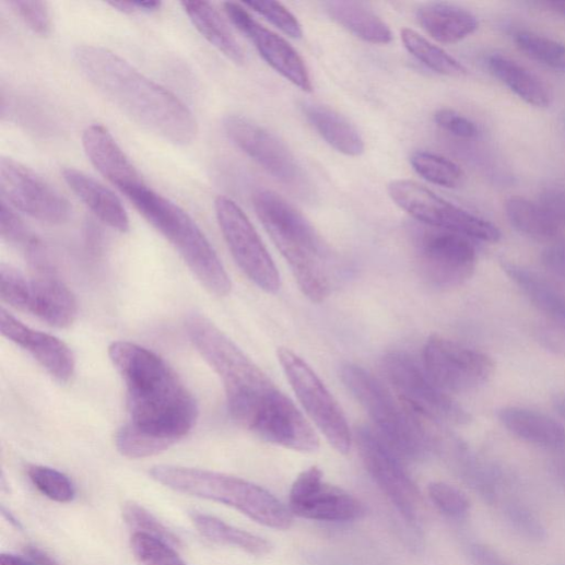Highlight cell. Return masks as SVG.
<instances>
[{
  "instance_id": "cell-1",
  "label": "cell",
  "mask_w": 565,
  "mask_h": 565,
  "mask_svg": "<svg viewBox=\"0 0 565 565\" xmlns=\"http://www.w3.org/2000/svg\"><path fill=\"white\" fill-rule=\"evenodd\" d=\"M108 356L127 387L130 419L116 438L123 457L157 456L191 432L197 402L162 357L130 342L113 343Z\"/></svg>"
},
{
  "instance_id": "cell-2",
  "label": "cell",
  "mask_w": 565,
  "mask_h": 565,
  "mask_svg": "<svg viewBox=\"0 0 565 565\" xmlns=\"http://www.w3.org/2000/svg\"><path fill=\"white\" fill-rule=\"evenodd\" d=\"M74 59L85 78L138 125L174 145L193 142L198 125L187 104L129 61L91 45L76 47Z\"/></svg>"
},
{
  "instance_id": "cell-3",
  "label": "cell",
  "mask_w": 565,
  "mask_h": 565,
  "mask_svg": "<svg viewBox=\"0 0 565 565\" xmlns=\"http://www.w3.org/2000/svg\"><path fill=\"white\" fill-rule=\"evenodd\" d=\"M186 329L193 346L220 378L233 419L252 432L283 392L207 317L188 316Z\"/></svg>"
},
{
  "instance_id": "cell-4",
  "label": "cell",
  "mask_w": 565,
  "mask_h": 565,
  "mask_svg": "<svg viewBox=\"0 0 565 565\" xmlns=\"http://www.w3.org/2000/svg\"><path fill=\"white\" fill-rule=\"evenodd\" d=\"M252 200L258 217L302 293L313 303L323 302L331 291L330 255L311 223L272 190L259 189Z\"/></svg>"
},
{
  "instance_id": "cell-5",
  "label": "cell",
  "mask_w": 565,
  "mask_h": 565,
  "mask_svg": "<svg viewBox=\"0 0 565 565\" xmlns=\"http://www.w3.org/2000/svg\"><path fill=\"white\" fill-rule=\"evenodd\" d=\"M127 197L178 251L209 293L219 297L231 294L233 284L227 271L196 221L183 208L148 185Z\"/></svg>"
},
{
  "instance_id": "cell-6",
  "label": "cell",
  "mask_w": 565,
  "mask_h": 565,
  "mask_svg": "<svg viewBox=\"0 0 565 565\" xmlns=\"http://www.w3.org/2000/svg\"><path fill=\"white\" fill-rule=\"evenodd\" d=\"M150 475L167 489L232 507L266 527L287 530L293 523L290 508L267 490L246 480L173 466L155 467Z\"/></svg>"
},
{
  "instance_id": "cell-7",
  "label": "cell",
  "mask_w": 565,
  "mask_h": 565,
  "mask_svg": "<svg viewBox=\"0 0 565 565\" xmlns=\"http://www.w3.org/2000/svg\"><path fill=\"white\" fill-rule=\"evenodd\" d=\"M342 380L373 420L375 431L402 461L422 462L429 457L436 447L434 438L382 382L354 364L342 368Z\"/></svg>"
},
{
  "instance_id": "cell-8",
  "label": "cell",
  "mask_w": 565,
  "mask_h": 565,
  "mask_svg": "<svg viewBox=\"0 0 565 565\" xmlns=\"http://www.w3.org/2000/svg\"><path fill=\"white\" fill-rule=\"evenodd\" d=\"M382 370L398 399L416 417L442 425L461 426L472 422V415L409 354L388 353L382 358Z\"/></svg>"
},
{
  "instance_id": "cell-9",
  "label": "cell",
  "mask_w": 565,
  "mask_h": 565,
  "mask_svg": "<svg viewBox=\"0 0 565 565\" xmlns=\"http://www.w3.org/2000/svg\"><path fill=\"white\" fill-rule=\"evenodd\" d=\"M388 193L397 205L427 227L489 244L502 239V232L494 223L448 202L416 181L393 180Z\"/></svg>"
},
{
  "instance_id": "cell-10",
  "label": "cell",
  "mask_w": 565,
  "mask_h": 565,
  "mask_svg": "<svg viewBox=\"0 0 565 565\" xmlns=\"http://www.w3.org/2000/svg\"><path fill=\"white\" fill-rule=\"evenodd\" d=\"M278 358L282 369L305 412L341 455H349L353 434L346 416L316 373L289 349H280Z\"/></svg>"
},
{
  "instance_id": "cell-11",
  "label": "cell",
  "mask_w": 565,
  "mask_h": 565,
  "mask_svg": "<svg viewBox=\"0 0 565 565\" xmlns=\"http://www.w3.org/2000/svg\"><path fill=\"white\" fill-rule=\"evenodd\" d=\"M421 276L439 290L457 289L474 274L478 254L473 240L442 229L423 227L414 234Z\"/></svg>"
},
{
  "instance_id": "cell-12",
  "label": "cell",
  "mask_w": 565,
  "mask_h": 565,
  "mask_svg": "<svg viewBox=\"0 0 565 565\" xmlns=\"http://www.w3.org/2000/svg\"><path fill=\"white\" fill-rule=\"evenodd\" d=\"M214 210L222 236L243 272L269 294L281 289V276L267 247L245 211L231 198L220 196Z\"/></svg>"
},
{
  "instance_id": "cell-13",
  "label": "cell",
  "mask_w": 565,
  "mask_h": 565,
  "mask_svg": "<svg viewBox=\"0 0 565 565\" xmlns=\"http://www.w3.org/2000/svg\"><path fill=\"white\" fill-rule=\"evenodd\" d=\"M354 438L373 481L404 522L417 529L422 498L419 489L404 470L402 460L372 427L360 426Z\"/></svg>"
},
{
  "instance_id": "cell-14",
  "label": "cell",
  "mask_w": 565,
  "mask_h": 565,
  "mask_svg": "<svg viewBox=\"0 0 565 565\" xmlns=\"http://www.w3.org/2000/svg\"><path fill=\"white\" fill-rule=\"evenodd\" d=\"M422 366L447 393L479 390L495 372V363L487 354L438 334L427 339Z\"/></svg>"
},
{
  "instance_id": "cell-15",
  "label": "cell",
  "mask_w": 565,
  "mask_h": 565,
  "mask_svg": "<svg viewBox=\"0 0 565 565\" xmlns=\"http://www.w3.org/2000/svg\"><path fill=\"white\" fill-rule=\"evenodd\" d=\"M2 199L30 216L49 224L69 220V201L34 170L10 157L0 161Z\"/></svg>"
},
{
  "instance_id": "cell-16",
  "label": "cell",
  "mask_w": 565,
  "mask_h": 565,
  "mask_svg": "<svg viewBox=\"0 0 565 565\" xmlns=\"http://www.w3.org/2000/svg\"><path fill=\"white\" fill-rule=\"evenodd\" d=\"M289 508L301 518L325 522H350L364 514V506L355 496L326 483L322 472L315 467L294 482Z\"/></svg>"
},
{
  "instance_id": "cell-17",
  "label": "cell",
  "mask_w": 565,
  "mask_h": 565,
  "mask_svg": "<svg viewBox=\"0 0 565 565\" xmlns=\"http://www.w3.org/2000/svg\"><path fill=\"white\" fill-rule=\"evenodd\" d=\"M229 140L278 181L296 186L303 173L294 154L276 136L252 120L229 116L223 121Z\"/></svg>"
},
{
  "instance_id": "cell-18",
  "label": "cell",
  "mask_w": 565,
  "mask_h": 565,
  "mask_svg": "<svg viewBox=\"0 0 565 565\" xmlns=\"http://www.w3.org/2000/svg\"><path fill=\"white\" fill-rule=\"evenodd\" d=\"M24 252L32 268L27 313H32L50 326L70 327L78 315L76 301L54 271L45 246L35 238Z\"/></svg>"
},
{
  "instance_id": "cell-19",
  "label": "cell",
  "mask_w": 565,
  "mask_h": 565,
  "mask_svg": "<svg viewBox=\"0 0 565 565\" xmlns=\"http://www.w3.org/2000/svg\"><path fill=\"white\" fill-rule=\"evenodd\" d=\"M224 11L269 66L301 90L305 92L313 90L304 60L284 38L262 26L240 4L225 3Z\"/></svg>"
},
{
  "instance_id": "cell-20",
  "label": "cell",
  "mask_w": 565,
  "mask_h": 565,
  "mask_svg": "<svg viewBox=\"0 0 565 565\" xmlns=\"http://www.w3.org/2000/svg\"><path fill=\"white\" fill-rule=\"evenodd\" d=\"M0 328L4 337L30 353L58 382L67 384L74 375L75 362L71 350L59 338L24 325L2 309Z\"/></svg>"
},
{
  "instance_id": "cell-21",
  "label": "cell",
  "mask_w": 565,
  "mask_h": 565,
  "mask_svg": "<svg viewBox=\"0 0 565 565\" xmlns=\"http://www.w3.org/2000/svg\"><path fill=\"white\" fill-rule=\"evenodd\" d=\"M82 145L96 170L126 196L146 185L125 151L104 127H87L82 136Z\"/></svg>"
},
{
  "instance_id": "cell-22",
  "label": "cell",
  "mask_w": 565,
  "mask_h": 565,
  "mask_svg": "<svg viewBox=\"0 0 565 565\" xmlns=\"http://www.w3.org/2000/svg\"><path fill=\"white\" fill-rule=\"evenodd\" d=\"M62 175L69 188L104 224L121 234L130 231L128 211L115 192L75 168H66Z\"/></svg>"
},
{
  "instance_id": "cell-23",
  "label": "cell",
  "mask_w": 565,
  "mask_h": 565,
  "mask_svg": "<svg viewBox=\"0 0 565 565\" xmlns=\"http://www.w3.org/2000/svg\"><path fill=\"white\" fill-rule=\"evenodd\" d=\"M416 21L427 35L445 45L458 44L480 27V22L473 13L448 3H429L421 7L416 12Z\"/></svg>"
},
{
  "instance_id": "cell-24",
  "label": "cell",
  "mask_w": 565,
  "mask_h": 565,
  "mask_svg": "<svg viewBox=\"0 0 565 565\" xmlns=\"http://www.w3.org/2000/svg\"><path fill=\"white\" fill-rule=\"evenodd\" d=\"M498 419L508 432L529 444L548 448H565V427L544 413L520 407L499 410Z\"/></svg>"
},
{
  "instance_id": "cell-25",
  "label": "cell",
  "mask_w": 565,
  "mask_h": 565,
  "mask_svg": "<svg viewBox=\"0 0 565 565\" xmlns=\"http://www.w3.org/2000/svg\"><path fill=\"white\" fill-rule=\"evenodd\" d=\"M303 111L310 126L333 150L352 157L365 153L361 132L341 113L317 103H305Z\"/></svg>"
},
{
  "instance_id": "cell-26",
  "label": "cell",
  "mask_w": 565,
  "mask_h": 565,
  "mask_svg": "<svg viewBox=\"0 0 565 565\" xmlns=\"http://www.w3.org/2000/svg\"><path fill=\"white\" fill-rule=\"evenodd\" d=\"M323 8L333 22L364 42L387 45L393 39L389 26L365 3L331 0L323 3Z\"/></svg>"
},
{
  "instance_id": "cell-27",
  "label": "cell",
  "mask_w": 565,
  "mask_h": 565,
  "mask_svg": "<svg viewBox=\"0 0 565 565\" xmlns=\"http://www.w3.org/2000/svg\"><path fill=\"white\" fill-rule=\"evenodd\" d=\"M487 64L492 73L528 105L548 108L552 104L553 95L545 82L515 59L493 54Z\"/></svg>"
},
{
  "instance_id": "cell-28",
  "label": "cell",
  "mask_w": 565,
  "mask_h": 565,
  "mask_svg": "<svg viewBox=\"0 0 565 565\" xmlns=\"http://www.w3.org/2000/svg\"><path fill=\"white\" fill-rule=\"evenodd\" d=\"M502 266L507 276L546 320L565 327V295L562 292L525 267L508 261Z\"/></svg>"
},
{
  "instance_id": "cell-29",
  "label": "cell",
  "mask_w": 565,
  "mask_h": 565,
  "mask_svg": "<svg viewBox=\"0 0 565 565\" xmlns=\"http://www.w3.org/2000/svg\"><path fill=\"white\" fill-rule=\"evenodd\" d=\"M448 458L458 475L490 505L499 499L501 473L481 461L462 442L448 445Z\"/></svg>"
},
{
  "instance_id": "cell-30",
  "label": "cell",
  "mask_w": 565,
  "mask_h": 565,
  "mask_svg": "<svg viewBox=\"0 0 565 565\" xmlns=\"http://www.w3.org/2000/svg\"><path fill=\"white\" fill-rule=\"evenodd\" d=\"M181 5L204 39L235 63L245 64L244 49L213 5L207 2H183Z\"/></svg>"
},
{
  "instance_id": "cell-31",
  "label": "cell",
  "mask_w": 565,
  "mask_h": 565,
  "mask_svg": "<svg viewBox=\"0 0 565 565\" xmlns=\"http://www.w3.org/2000/svg\"><path fill=\"white\" fill-rule=\"evenodd\" d=\"M505 211L513 227L528 238L548 243L560 235V223L541 203L513 196L506 200Z\"/></svg>"
},
{
  "instance_id": "cell-32",
  "label": "cell",
  "mask_w": 565,
  "mask_h": 565,
  "mask_svg": "<svg viewBox=\"0 0 565 565\" xmlns=\"http://www.w3.org/2000/svg\"><path fill=\"white\" fill-rule=\"evenodd\" d=\"M190 518L197 530L214 543L237 548L258 556L266 555L271 551V544L266 539L213 516L192 513Z\"/></svg>"
},
{
  "instance_id": "cell-33",
  "label": "cell",
  "mask_w": 565,
  "mask_h": 565,
  "mask_svg": "<svg viewBox=\"0 0 565 565\" xmlns=\"http://www.w3.org/2000/svg\"><path fill=\"white\" fill-rule=\"evenodd\" d=\"M401 39L407 50L433 72L454 78L469 74V70L459 60L416 32L405 28L401 32Z\"/></svg>"
},
{
  "instance_id": "cell-34",
  "label": "cell",
  "mask_w": 565,
  "mask_h": 565,
  "mask_svg": "<svg viewBox=\"0 0 565 565\" xmlns=\"http://www.w3.org/2000/svg\"><path fill=\"white\" fill-rule=\"evenodd\" d=\"M514 39L520 51L530 59L565 73V44L528 31L517 32Z\"/></svg>"
},
{
  "instance_id": "cell-35",
  "label": "cell",
  "mask_w": 565,
  "mask_h": 565,
  "mask_svg": "<svg viewBox=\"0 0 565 565\" xmlns=\"http://www.w3.org/2000/svg\"><path fill=\"white\" fill-rule=\"evenodd\" d=\"M410 163L417 175L440 187L455 188L464 178V173L457 163L429 152L413 153Z\"/></svg>"
},
{
  "instance_id": "cell-36",
  "label": "cell",
  "mask_w": 565,
  "mask_h": 565,
  "mask_svg": "<svg viewBox=\"0 0 565 565\" xmlns=\"http://www.w3.org/2000/svg\"><path fill=\"white\" fill-rule=\"evenodd\" d=\"M131 545L140 565H188L176 548L145 533L134 532Z\"/></svg>"
},
{
  "instance_id": "cell-37",
  "label": "cell",
  "mask_w": 565,
  "mask_h": 565,
  "mask_svg": "<svg viewBox=\"0 0 565 565\" xmlns=\"http://www.w3.org/2000/svg\"><path fill=\"white\" fill-rule=\"evenodd\" d=\"M28 476L35 487L49 499L66 504L75 497L72 481L63 473L47 467L34 466L28 470Z\"/></svg>"
},
{
  "instance_id": "cell-38",
  "label": "cell",
  "mask_w": 565,
  "mask_h": 565,
  "mask_svg": "<svg viewBox=\"0 0 565 565\" xmlns=\"http://www.w3.org/2000/svg\"><path fill=\"white\" fill-rule=\"evenodd\" d=\"M127 523L136 530L162 540L174 548H179L180 539L161 522L153 514L138 503H128L123 510Z\"/></svg>"
},
{
  "instance_id": "cell-39",
  "label": "cell",
  "mask_w": 565,
  "mask_h": 565,
  "mask_svg": "<svg viewBox=\"0 0 565 565\" xmlns=\"http://www.w3.org/2000/svg\"><path fill=\"white\" fill-rule=\"evenodd\" d=\"M428 496L433 505L448 518L464 519L471 510L470 499L456 486L443 482L432 483Z\"/></svg>"
},
{
  "instance_id": "cell-40",
  "label": "cell",
  "mask_w": 565,
  "mask_h": 565,
  "mask_svg": "<svg viewBox=\"0 0 565 565\" xmlns=\"http://www.w3.org/2000/svg\"><path fill=\"white\" fill-rule=\"evenodd\" d=\"M504 515L507 522L520 537L532 542H542L546 539L545 527L523 504L515 501L507 502L504 506Z\"/></svg>"
},
{
  "instance_id": "cell-41",
  "label": "cell",
  "mask_w": 565,
  "mask_h": 565,
  "mask_svg": "<svg viewBox=\"0 0 565 565\" xmlns=\"http://www.w3.org/2000/svg\"><path fill=\"white\" fill-rule=\"evenodd\" d=\"M0 294L12 307L26 311L30 305V280L15 267L2 263L0 267Z\"/></svg>"
},
{
  "instance_id": "cell-42",
  "label": "cell",
  "mask_w": 565,
  "mask_h": 565,
  "mask_svg": "<svg viewBox=\"0 0 565 565\" xmlns=\"http://www.w3.org/2000/svg\"><path fill=\"white\" fill-rule=\"evenodd\" d=\"M244 5L263 16L289 37L298 39L303 36L301 24L281 3L247 2Z\"/></svg>"
},
{
  "instance_id": "cell-43",
  "label": "cell",
  "mask_w": 565,
  "mask_h": 565,
  "mask_svg": "<svg viewBox=\"0 0 565 565\" xmlns=\"http://www.w3.org/2000/svg\"><path fill=\"white\" fill-rule=\"evenodd\" d=\"M9 5L21 17L25 25L35 34L48 36L51 33V16L44 2H26V0H12Z\"/></svg>"
},
{
  "instance_id": "cell-44",
  "label": "cell",
  "mask_w": 565,
  "mask_h": 565,
  "mask_svg": "<svg viewBox=\"0 0 565 565\" xmlns=\"http://www.w3.org/2000/svg\"><path fill=\"white\" fill-rule=\"evenodd\" d=\"M0 233L7 243L21 247L23 250L34 238L15 209L3 199L2 205H0Z\"/></svg>"
},
{
  "instance_id": "cell-45",
  "label": "cell",
  "mask_w": 565,
  "mask_h": 565,
  "mask_svg": "<svg viewBox=\"0 0 565 565\" xmlns=\"http://www.w3.org/2000/svg\"><path fill=\"white\" fill-rule=\"evenodd\" d=\"M434 121L444 131L461 139L471 140L480 136L479 127L455 109L439 108L435 111Z\"/></svg>"
},
{
  "instance_id": "cell-46",
  "label": "cell",
  "mask_w": 565,
  "mask_h": 565,
  "mask_svg": "<svg viewBox=\"0 0 565 565\" xmlns=\"http://www.w3.org/2000/svg\"><path fill=\"white\" fill-rule=\"evenodd\" d=\"M532 333L542 349L565 358V327L545 319L534 323Z\"/></svg>"
},
{
  "instance_id": "cell-47",
  "label": "cell",
  "mask_w": 565,
  "mask_h": 565,
  "mask_svg": "<svg viewBox=\"0 0 565 565\" xmlns=\"http://www.w3.org/2000/svg\"><path fill=\"white\" fill-rule=\"evenodd\" d=\"M543 268L553 276L565 281V243H553L541 255Z\"/></svg>"
},
{
  "instance_id": "cell-48",
  "label": "cell",
  "mask_w": 565,
  "mask_h": 565,
  "mask_svg": "<svg viewBox=\"0 0 565 565\" xmlns=\"http://www.w3.org/2000/svg\"><path fill=\"white\" fill-rule=\"evenodd\" d=\"M468 554L474 565H513L497 550L482 542H471Z\"/></svg>"
},
{
  "instance_id": "cell-49",
  "label": "cell",
  "mask_w": 565,
  "mask_h": 565,
  "mask_svg": "<svg viewBox=\"0 0 565 565\" xmlns=\"http://www.w3.org/2000/svg\"><path fill=\"white\" fill-rule=\"evenodd\" d=\"M541 204L554 216L560 225H565V189L550 188L541 193Z\"/></svg>"
},
{
  "instance_id": "cell-50",
  "label": "cell",
  "mask_w": 565,
  "mask_h": 565,
  "mask_svg": "<svg viewBox=\"0 0 565 565\" xmlns=\"http://www.w3.org/2000/svg\"><path fill=\"white\" fill-rule=\"evenodd\" d=\"M113 9L120 11L126 14H133L138 12L151 13L158 11L162 8L161 2H120V3H109Z\"/></svg>"
},
{
  "instance_id": "cell-51",
  "label": "cell",
  "mask_w": 565,
  "mask_h": 565,
  "mask_svg": "<svg viewBox=\"0 0 565 565\" xmlns=\"http://www.w3.org/2000/svg\"><path fill=\"white\" fill-rule=\"evenodd\" d=\"M25 556H27L36 565H60V563L54 556L35 545L26 546Z\"/></svg>"
},
{
  "instance_id": "cell-52",
  "label": "cell",
  "mask_w": 565,
  "mask_h": 565,
  "mask_svg": "<svg viewBox=\"0 0 565 565\" xmlns=\"http://www.w3.org/2000/svg\"><path fill=\"white\" fill-rule=\"evenodd\" d=\"M0 565H36L27 556H20L15 554H2L0 556Z\"/></svg>"
},
{
  "instance_id": "cell-53",
  "label": "cell",
  "mask_w": 565,
  "mask_h": 565,
  "mask_svg": "<svg viewBox=\"0 0 565 565\" xmlns=\"http://www.w3.org/2000/svg\"><path fill=\"white\" fill-rule=\"evenodd\" d=\"M551 471L556 481L565 487V459L555 460L551 466Z\"/></svg>"
},
{
  "instance_id": "cell-54",
  "label": "cell",
  "mask_w": 565,
  "mask_h": 565,
  "mask_svg": "<svg viewBox=\"0 0 565 565\" xmlns=\"http://www.w3.org/2000/svg\"><path fill=\"white\" fill-rule=\"evenodd\" d=\"M551 402L558 416L565 421V393L553 395Z\"/></svg>"
},
{
  "instance_id": "cell-55",
  "label": "cell",
  "mask_w": 565,
  "mask_h": 565,
  "mask_svg": "<svg viewBox=\"0 0 565 565\" xmlns=\"http://www.w3.org/2000/svg\"><path fill=\"white\" fill-rule=\"evenodd\" d=\"M543 7L548 11H550L556 15L565 17V2H549V3H544Z\"/></svg>"
},
{
  "instance_id": "cell-56",
  "label": "cell",
  "mask_w": 565,
  "mask_h": 565,
  "mask_svg": "<svg viewBox=\"0 0 565 565\" xmlns=\"http://www.w3.org/2000/svg\"><path fill=\"white\" fill-rule=\"evenodd\" d=\"M3 515L7 517L8 520L11 521L16 528L21 529L22 525L20 521H17L14 516L3 507Z\"/></svg>"
}]
</instances>
